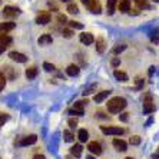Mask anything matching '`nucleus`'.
Returning <instances> with one entry per match:
<instances>
[{
	"instance_id": "30",
	"label": "nucleus",
	"mask_w": 159,
	"mask_h": 159,
	"mask_svg": "<svg viewBox=\"0 0 159 159\" xmlns=\"http://www.w3.org/2000/svg\"><path fill=\"white\" fill-rule=\"evenodd\" d=\"M6 79H7V76L2 72V73H0V89H2V90H3L4 86H6Z\"/></svg>"
},
{
	"instance_id": "16",
	"label": "nucleus",
	"mask_w": 159,
	"mask_h": 159,
	"mask_svg": "<svg viewBox=\"0 0 159 159\" xmlns=\"http://www.w3.org/2000/svg\"><path fill=\"white\" fill-rule=\"evenodd\" d=\"M16 27V25L13 22H3L0 25V30H2V33H7L10 30H13Z\"/></svg>"
},
{
	"instance_id": "13",
	"label": "nucleus",
	"mask_w": 159,
	"mask_h": 159,
	"mask_svg": "<svg viewBox=\"0 0 159 159\" xmlns=\"http://www.w3.org/2000/svg\"><path fill=\"white\" fill-rule=\"evenodd\" d=\"M52 42H53L52 36H50V34H48V33H44V34H42V36L39 37L37 43L40 44V46H46V44H52Z\"/></svg>"
},
{
	"instance_id": "49",
	"label": "nucleus",
	"mask_w": 159,
	"mask_h": 159,
	"mask_svg": "<svg viewBox=\"0 0 159 159\" xmlns=\"http://www.w3.org/2000/svg\"><path fill=\"white\" fill-rule=\"evenodd\" d=\"M88 159H93V158H92V156H89V158H88Z\"/></svg>"
},
{
	"instance_id": "15",
	"label": "nucleus",
	"mask_w": 159,
	"mask_h": 159,
	"mask_svg": "<svg viewBox=\"0 0 159 159\" xmlns=\"http://www.w3.org/2000/svg\"><path fill=\"white\" fill-rule=\"evenodd\" d=\"M118 9L122 13H129V10H130V0H120L119 2V4H118Z\"/></svg>"
},
{
	"instance_id": "23",
	"label": "nucleus",
	"mask_w": 159,
	"mask_h": 159,
	"mask_svg": "<svg viewBox=\"0 0 159 159\" xmlns=\"http://www.w3.org/2000/svg\"><path fill=\"white\" fill-rule=\"evenodd\" d=\"M3 69H4V72H6V76H7V79H15L16 78V72H15V69H13V67L4 66ZM4 72H3V73H4Z\"/></svg>"
},
{
	"instance_id": "45",
	"label": "nucleus",
	"mask_w": 159,
	"mask_h": 159,
	"mask_svg": "<svg viewBox=\"0 0 159 159\" xmlns=\"http://www.w3.org/2000/svg\"><path fill=\"white\" fill-rule=\"evenodd\" d=\"M153 70H155V67H153V66H152V67H149V75H151V76H152V75H153Z\"/></svg>"
},
{
	"instance_id": "6",
	"label": "nucleus",
	"mask_w": 159,
	"mask_h": 159,
	"mask_svg": "<svg viewBox=\"0 0 159 159\" xmlns=\"http://www.w3.org/2000/svg\"><path fill=\"white\" fill-rule=\"evenodd\" d=\"M9 57H10L11 60L17 62V63H26V62H27L26 55H23V53H19V52H10V53H9Z\"/></svg>"
},
{
	"instance_id": "18",
	"label": "nucleus",
	"mask_w": 159,
	"mask_h": 159,
	"mask_svg": "<svg viewBox=\"0 0 159 159\" xmlns=\"http://www.w3.org/2000/svg\"><path fill=\"white\" fill-rule=\"evenodd\" d=\"M96 50L98 53H103L106 50V42H105L103 37H98L96 40Z\"/></svg>"
},
{
	"instance_id": "46",
	"label": "nucleus",
	"mask_w": 159,
	"mask_h": 159,
	"mask_svg": "<svg viewBox=\"0 0 159 159\" xmlns=\"http://www.w3.org/2000/svg\"><path fill=\"white\" fill-rule=\"evenodd\" d=\"M129 13L130 15H139V11L138 10H129Z\"/></svg>"
},
{
	"instance_id": "34",
	"label": "nucleus",
	"mask_w": 159,
	"mask_h": 159,
	"mask_svg": "<svg viewBox=\"0 0 159 159\" xmlns=\"http://www.w3.org/2000/svg\"><path fill=\"white\" fill-rule=\"evenodd\" d=\"M129 142H130V145H139V143H141V138L135 135V136H132L129 139Z\"/></svg>"
},
{
	"instance_id": "51",
	"label": "nucleus",
	"mask_w": 159,
	"mask_h": 159,
	"mask_svg": "<svg viewBox=\"0 0 159 159\" xmlns=\"http://www.w3.org/2000/svg\"><path fill=\"white\" fill-rule=\"evenodd\" d=\"M153 2H159V0H153Z\"/></svg>"
},
{
	"instance_id": "43",
	"label": "nucleus",
	"mask_w": 159,
	"mask_h": 159,
	"mask_svg": "<svg viewBox=\"0 0 159 159\" xmlns=\"http://www.w3.org/2000/svg\"><path fill=\"white\" fill-rule=\"evenodd\" d=\"M33 159H46V158H44L43 155H34V156H33Z\"/></svg>"
},
{
	"instance_id": "11",
	"label": "nucleus",
	"mask_w": 159,
	"mask_h": 159,
	"mask_svg": "<svg viewBox=\"0 0 159 159\" xmlns=\"http://www.w3.org/2000/svg\"><path fill=\"white\" fill-rule=\"evenodd\" d=\"M88 149L92 153H95V155H100L102 153V146H100V143H98V142H90V143L88 145Z\"/></svg>"
},
{
	"instance_id": "20",
	"label": "nucleus",
	"mask_w": 159,
	"mask_h": 159,
	"mask_svg": "<svg viewBox=\"0 0 159 159\" xmlns=\"http://www.w3.org/2000/svg\"><path fill=\"white\" fill-rule=\"evenodd\" d=\"M37 76V67L36 66H30V67H27L26 69V78L29 79H34Z\"/></svg>"
},
{
	"instance_id": "22",
	"label": "nucleus",
	"mask_w": 159,
	"mask_h": 159,
	"mask_svg": "<svg viewBox=\"0 0 159 159\" xmlns=\"http://www.w3.org/2000/svg\"><path fill=\"white\" fill-rule=\"evenodd\" d=\"M113 76H115L119 82H126L128 79H129L128 78V75H126L125 72H122V70H115L113 72Z\"/></svg>"
},
{
	"instance_id": "2",
	"label": "nucleus",
	"mask_w": 159,
	"mask_h": 159,
	"mask_svg": "<svg viewBox=\"0 0 159 159\" xmlns=\"http://www.w3.org/2000/svg\"><path fill=\"white\" fill-rule=\"evenodd\" d=\"M88 103H89L88 99L86 100H78V102L73 105V107L69 111V113H70V115H76V116H82L83 113H85V105H88Z\"/></svg>"
},
{
	"instance_id": "47",
	"label": "nucleus",
	"mask_w": 159,
	"mask_h": 159,
	"mask_svg": "<svg viewBox=\"0 0 159 159\" xmlns=\"http://www.w3.org/2000/svg\"><path fill=\"white\" fill-rule=\"evenodd\" d=\"M89 2H90V0H82V3L85 4V6H88V4H89Z\"/></svg>"
},
{
	"instance_id": "50",
	"label": "nucleus",
	"mask_w": 159,
	"mask_h": 159,
	"mask_svg": "<svg viewBox=\"0 0 159 159\" xmlns=\"http://www.w3.org/2000/svg\"><path fill=\"white\" fill-rule=\"evenodd\" d=\"M125 159H133V158H125Z\"/></svg>"
},
{
	"instance_id": "26",
	"label": "nucleus",
	"mask_w": 159,
	"mask_h": 159,
	"mask_svg": "<svg viewBox=\"0 0 159 159\" xmlns=\"http://www.w3.org/2000/svg\"><path fill=\"white\" fill-rule=\"evenodd\" d=\"M69 13H72V15H76V13H79V7L76 6L75 3H69L67 4V9H66Z\"/></svg>"
},
{
	"instance_id": "17",
	"label": "nucleus",
	"mask_w": 159,
	"mask_h": 159,
	"mask_svg": "<svg viewBox=\"0 0 159 159\" xmlns=\"http://www.w3.org/2000/svg\"><path fill=\"white\" fill-rule=\"evenodd\" d=\"M109 95H111V90H103V92H99L98 95H95V98H93V99H95V102H96V103H102V102H103V100L106 99Z\"/></svg>"
},
{
	"instance_id": "38",
	"label": "nucleus",
	"mask_w": 159,
	"mask_h": 159,
	"mask_svg": "<svg viewBox=\"0 0 159 159\" xmlns=\"http://www.w3.org/2000/svg\"><path fill=\"white\" fill-rule=\"evenodd\" d=\"M128 115H129V113H122V115L119 116V119H120L122 122H126V120H128Z\"/></svg>"
},
{
	"instance_id": "31",
	"label": "nucleus",
	"mask_w": 159,
	"mask_h": 159,
	"mask_svg": "<svg viewBox=\"0 0 159 159\" xmlns=\"http://www.w3.org/2000/svg\"><path fill=\"white\" fill-rule=\"evenodd\" d=\"M69 26H70L72 29H83V25L79 22H75V20H70V22H69Z\"/></svg>"
},
{
	"instance_id": "8",
	"label": "nucleus",
	"mask_w": 159,
	"mask_h": 159,
	"mask_svg": "<svg viewBox=\"0 0 159 159\" xmlns=\"http://www.w3.org/2000/svg\"><path fill=\"white\" fill-rule=\"evenodd\" d=\"M113 146H115L116 151L119 152H125L126 149H128V145H126V142L123 141V139H119V138H116V139H113Z\"/></svg>"
},
{
	"instance_id": "33",
	"label": "nucleus",
	"mask_w": 159,
	"mask_h": 159,
	"mask_svg": "<svg viewBox=\"0 0 159 159\" xmlns=\"http://www.w3.org/2000/svg\"><path fill=\"white\" fill-rule=\"evenodd\" d=\"M151 40H152V42H155V43H158V42H159V29H158V30H155V32H152Z\"/></svg>"
},
{
	"instance_id": "37",
	"label": "nucleus",
	"mask_w": 159,
	"mask_h": 159,
	"mask_svg": "<svg viewBox=\"0 0 159 159\" xmlns=\"http://www.w3.org/2000/svg\"><path fill=\"white\" fill-rule=\"evenodd\" d=\"M67 123H69V126L70 128H75V126L78 125V119H73V118H70L69 120H67Z\"/></svg>"
},
{
	"instance_id": "19",
	"label": "nucleus",
	"mask_w": 159,
	"mask_h": 159,
	"mask_svg": "<svg viewBox=\"0 0 159 159\" xmlns=\"http://www.w3.org/2000/svg\"><path fill=\"white\" fill-rule=\"evenodd\" d=\"M79 72H80V67H79L78 65H69L66 69V73L69 75V76H78Z\"/></svg>"
},
{
	"instance_id": "3",
	"label": "nucleus",
	"mask_w": 159,
	"mask_h": 159,
	"mask_svg": "<svg viewBox=\"0 0 159 159\" xmlns=\"http://www.w3.org/2000/svg\"><path fill=\"white\" fill-rule=\"evenodd\" d=\"M50 20H52V15L49 11H39L36 16V23L37 25H42V26L50 23Z\"/></svg>"
},
{
	"instance_id": "21",
	"label": "nucleus",
	"mask_w": 159,
	"mask_h": 159,
	"mask_svg": "<svg viewBox=\"0 0 159 159\" xmlns=\"http://www.w3.org/2000/svg\"><path fill=\"white\" fill-rule=\"evenodd\" d=\"M116 3H118V0H107V15L109 16H112L115 13Z\"/></svg>"
},
{
	"instance_id": "32",
	"label": "nucleus",
	"mask_w": 159,
	"mask_h": 159,
	"mask_svg": "<svg viewBox=\"0 0 159 159\" xmlns=\"http://www.w3.org/2000/svg\"><path fill=\"white\" fill-rule=\"evenodd\" d=\"M43 69L46 72H53L55 70V65H52V63H49V62H44L43 63Z\"/></svg>"
},
{
	"instance_id": "39",
	"label": "nucleus",
	"mask_w": 159,
	"mask_h": 159,
	"mask_svg": "<svg viewBox=\"0 0 159 159\" xmlns=\"http://www.w3.org/2000/svg\"><path fill=\"white\" fill-rule=\"evenodd\" d=\"M7 119H9V116L6 115V113H2V122H0V123H2V125H4V122H6Z\"/></svg>"
},
{
	"instance_id": "24",
	"label": "nucleus",
	"mask_w": 159,
	"mask_h": 159,
	"mask_svg": "<svg viewBox=\"0 0 159 159\" xmlns=\"http://www.w3.org/2000/svg\"><path fill=\"white\" fill-rule=\"evenodd\" d=\"M78 138H79V141L80 142H86L89 139V133H88V130L86 129H80L78 132Z\"/></svg>"
},
{
	"instance_id": "41",
	"label": "nucleus",
	"mask_w": 159,
	"mask_h": 159,
	"mask_svg": "<svg viewBox=\"0 0 159 159\" xmlns=\"http://www.w3.org/2000/svg\"><path fill=\"white\" fill-rule=\"evenodd\" d=\"M92 92H93L92 88H90V89H85V92H83V96H88V95H90Z\"/></svg>"
},
{
	"instance_id": "10",
	"label": "nucleus",
	"mask_w": 159,
	"mask_h": 159,
	"mask_svg": "<svg viewBox=\"0 0 159 159\" xmlns=\"http://www.w3.org/2000/svg\"><path fill=\"white\" fill-rule=\"evenodd\" d=\"M11 43V37L7 33H2L0 36V44H2V52H3L6 48H9V44Z\"/></svg>"
},
{
	"instance_id": "14",
	"label": "nucleus",
	"mask_w": 159,
	"mask_h": 159,
	"mask_svg": "<svg viewBox=\"0 0 159 159\" xmlns=\"http://www.w3.org/2000/svg\"><path fill=\"white\" fill-rule=\"evenodd\" d=\"M36 141H37L36 135H29V136H26L25 139H22V141L19 142V145H22V146H26V145H33V143H36Z\"/></svg>"
},
{
	"instance_id": "35",
	"label": "nucleus",
	"mask_w": 159,
	"mask_h": 159,
	"mask_svg": "<svg viewBox=\"0 0 159 159\" xmlns=\"http://www.w3.org/2000/svg\"><path fill=\"white\" fill-rule=\"evenodd\" d=\"M56 20H57V23H59V25H65V23L67 22V20H66V16H65V15H57Z\"/></svg>"
},
{
	"instance_id": "25",
	"label": "nucleus",
	"mask_w": 159,
	"mask_h": 159,
	"mask_svg": "<svg viewBox=\"0 0 159 159\" xmlns=\"http://www.w3.org/2000/svg\"><path fill=\"white\" fill-rule=\"evenodd\" d=\"M82 145H75V146H72L70 152H72V155H75L76 158H79V156L82 155Z\"/></svg>"
},
{
	"instance_id": "5",
	"label": "nucleus",
	"mask_w": 159,
	"mask_h": 159,
	"mask_svg": "<svg viewBox=\"0 0 159 159\" xmlns=\"http://www.w3.org/2000/svg\"><path fill=\"white\" fill-rule=\"evenodd\" d=\"M86 7L92 11V13H95V15H99L100 11H102V6H100V2H99V0H90Z\"/></svg>"
},
{
	"instance_id": "48",
	"label": "nucleus",
	"mask_w": 159,
	"mask_h": 159,
	"mask_svg": "<svg viewBox=\"0 0 159 159\" xmlns=\"http://www.w3.org/2000/svg\"><path fill=\"white\" fill-rule=\"evenodd\" d=\"M60 2H69V0H60Z\"/></svg>"
},
{
	"instance_id": "44",
	"label": "nucleus",
	"mask_w": 159,
	"mask_h": 159,
	"mask_svg": "<svg viewBox=\"0 0 159 159\" xmlns=\"http://www.w3.org/2000/svg\"><path fill=\"white\" fill-rule=\"evenodd\" d=\"M153 159H159V149H158V152L156 153H153V156H152Z\"/></svg>"
},
{
	"instance_id": "1",
	"label": "nucleus",
	"mask_w": 159,
	"mask_h": 159,
	"mask_svg": "<svg viewBox=\"0 0 159 159\" xmlns=\"http://www.w3.org/2000/svg\"><path fill=\"white\" fill-rule=\"evenodd\" d=\"M126 99L125 98H120V96H116V98H112L109 102H107V111L111 113H119L120 111H123L126 107Z\"/></svg>"
},
{
	"instance_id": "7",
	"label": "nucleus",
	"mask_w": 159,
	"mask_h": 159,
	"mask_svg": "<svg viewBox=\"0 0 159 159\" xmlns=\"http://www.w3.org/2000/svg\"><path fill=\"white\" fill-rule=\"evenodd\" d=\"M19 13H20V10L17 7H13V6H4L3 7V15L6 17H15Z\"/></svg>"
},
{
	"instance_id": "12",
	"label": "nucleus",
	"mask_w": 159,
	"mask_h": 159,
	"mask_svg": "<svg viewBox=\"0 0 159 159\" xmlns=\"http://www.w3.org/2000/svg\"><path fill=\"white\" fill-rule=\"evenodd\" d=\"M152 112H155V105L151 102V99H149V96L146 98V100L143 102V113H152Z\"/></svg>"
},
{
	"instance_id": "27",
	"label": "nucleus",
	"mask_w": 159,
	"mask_h": 159,
	"mask_svg": "<svg viewBox=\"0 0 159 159\" xmlns=\"http://www.w3.org/2000/svg\"><path fill=\"white\" fill-rule=\"evenodd\" d=\"M135 3L139 9H149V3L148 0H135Z\"/></svg>"
},
{
	"instance_id": "9",
	"label": "nucleus",
	"mask_w": 159,
	"mask_h": 159,
	"mask_svg": "<svg viewBox=\"0 0 159 159\" xmlns=\"http://www.w3.org/2000/svg\"><path fill=\"white\" fill-rule=\"evenodd\" d=\"M79 39H80V42L83 44H86V46H88V44H92L93 42H95V39H93V34L92 33H88V32H86V33H80Z\"/></svg>"
},
{
	"instance_id": "29",
	"label": "nucleus",
	"mask_w": 159,
	"mask_h": 159,
	"mask_svg": "<svg viewBox=\"0 0 159 159\" xmlns=\"http://www.w3.org/2000/svg\"><path fill=\"white\" fill-rule=\"evenodd\" d=\"M63 136H65V141L66 142H73L75 141V136L69 132V130H65V132H63Z\"/></svg>"
},
{
	"instance_id": "42",
	"label": "nucleus",
	"mask_w": 159,
	"mask_h": 159,
	"mask_svg": "<svg viewBox=\"0 0 159 159\" xmlns=\"http://www.w3.org/2000/svg\"><path fill=\"white\" fill-rule=\"evenodd\" d=\"M119 62H120L119 59H113V60H112V66H118Z\"/></svg>"
},
{
	"instance_id": "36",
	"label": "nucleus",
	"mask_w": 159,
	"mask_h": 159,
	"mask_svg": "<svg viewBox=\"0 0 159 159\" xmlns=\"http://www.w3.org/2000/svg\"><path fill=\"white\" fill-rule=\"evenodd\" d=\"M62 34H63L65 37H67V39H69V37L73 36V32H72L70 29H63V30H62Z\"/></svg>"
},
{
	"instance_id": "40",
	"label": "nucleus",
	"mask_w": 159,
	"mask_h": 159,
	"mask_svg": "<svg viewBox=\"0 0 159 159\" xmlns=\"http://www.w3.org/2000/svg\"><path fill=\"white\" fill-rule=\"evenodd\" d=\"M142 86H143V80H142V79H138V85H136V89H142Z\"/></svg>"
},
{
	"instance_id": "28",
	"label": "nucleus",
	"mask_w": 159,
	"mask_h": 159,
	"mask_svg": "<svg viewBox=\"0 0 159 159\" xmlns=\"http://www.w3.org/2000/svg\"><path fill=\"white\" fill-rule=\"evenodd\" d=\"M125 49H126V46H125V44H116L115 48L112 49V53H113V55H118V53L123 52Z\"/></svg>"
},
{
	"instance_id": "4",
	"label": "nucleus",
	"mask_w": 159,
	"mask_h": 159,
	"mask_svg": "<svg viewBox=\"0 0 159 159\" xmlns=\"http://www.w3.org/2000/svg\"><path fill=\"white\" fill-rule=\"evenodd\" d=\"M100 130L105 135H122L123 133V129L118 126H100Z\"/></svg>"
}]
</instances>
